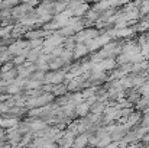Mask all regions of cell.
<instances>
[{"label":"cell","mask_w":149,"mask_h":148,"mask_svg":"<svg viewBox=\"0 0 149 148\" xmlns=\"http://www.w3.org/2000/svg\"><path fill=\"white\" fill-rule=\"evenodd\" d=\"M45 126V123H42V122H39V121H33L32 123H31V128L33 129V131H38V129H41V128H44Z\"/></svg>","instance_id":"6da1fadb"}]
</instances>
